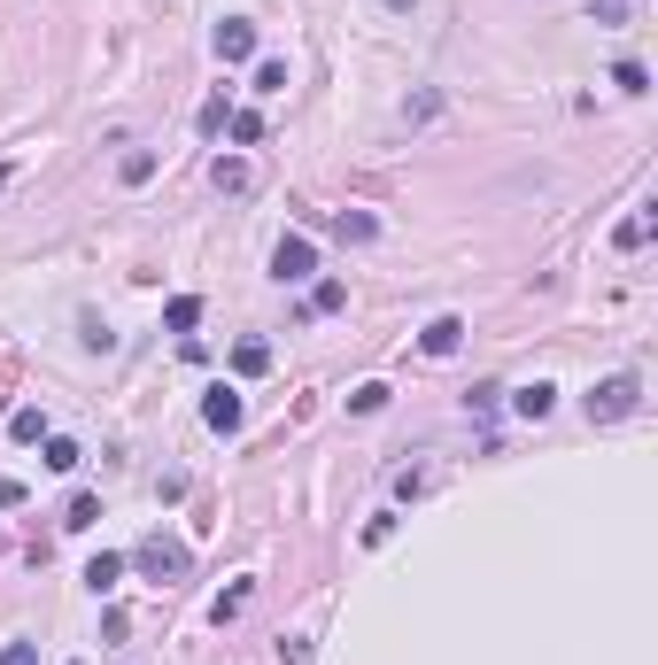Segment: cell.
<instances>
[{
    "label": "cell",
    "instance_id": "6da1fadb",
    "mask_svg": "<svg viewBox=\"0 0 658 665\" xmlns=\"http://www.w3.org/2000/svg\"><path fill=\"white\" fill-rule=\"evenodd\" d=\"M132 565H140L148 580H186V565H194V557H186V542H171V534H148V542L132 550Z\"/></svg>",
    "mask_w": 658,
    "mask_h": 665
},
{
    "label": "cell",
    "instance_id": "7a4b0ae2",
    "mask_svg": "<svg viewBox=\"0 0 658 665\" xmlns=\"http://www.w3.org/2000/svg\"><path fill=\"white\" fill-rule=\"evenodd\" d=\"M635 403H643V387H635L628 372H612L604 387H589V418H597V426H612V418H628Z\"/></svg>",
    "mask_w": 658,
    "mask_h": 665
},
{
    "label": "cell",
    "instance_id": "3957f363",
    "mask_svg": "<svg viewBox=\"0 0 658 665\" xmlns=\"http://www.w3.org/2000/svg\"><path fill=\"white\" fill-rule=\"evenodd\" d=\"M310 271H318V248H310L302 232H287V240L271 248V279H279V287H302Z\"/></svg>",
    "mask_w": 658,
    "mask_h": 665
},
{
    "label": "cell",
    "instance_id": "277c9868",
    "mask_svg": "<svg viewBox=\"0 0 658 665\" xmlns=\"http://www.w3.org/2000/svg\"><path fill=\"white\" fill-rule=\"evenodd\" d=\"M202 418H210V434H240V418H248V403H240L233 387H210V395H202Z\"/></svg>",
    "mask_w": 658,
    "mask_h": 665
},
{
    "label": "cell",
    "instance_id": "5b68a950",
    "mask_svg": "<svg viewBox=\"0 0 658 665\" xmlns=\"http://www.w3.org/2000/svg\"><path fill=\"white\" fill-rule=\"evenodd\" d=\"M256 55V24H248V16H225V24H217V62H248Z\"/></svg>",
    "mask_w": 658,
    "mask_h": 665
},
{
    "label": "cell",
    "instance_id": "8992f818",
    "mask_svg": "<svg viewBox=\"0 0 658 665\" xmlns=\"http://www.w3.org/2000/svg\"><path fill=\"white\" fill-rule=\"evenodd\" d=\"M326 232H333V240H349V248H364V240L380 232V217H372V209H333Z\"/></svg>",
    "mask_w": 658,
    "mask_h": 665
},
{
    "label": "cell",
    "instance_id": "52a82bcc",
    "mask_svg": "<svg viewBox=\"0 0 658 665\" xmlns=\"http://www.w3.org/2000/svg\"><path fill=\"white\" fill-rule=\"evenodd\" d=\"M457 341H465V318H434V325L419 333L426 356H457Z\"/></svg>",
    "mask_w": 658,
    "mask_h": 665
},
{
    "label": "cell",
    "instance_id": "ba28073f",
    "mask_svg": "<svg viewBox=\"0 0 658 665\" xmlns=\"http://www.w3.org/2000/svg\"><path fill=\"white\" fill-rule=\"evenodd\" d=\"M210 178H217V194H248V186H256V171H248L240 155H217V163H210Z\"/></svg>",
    "mask_w": 658,
    "mask_h": 665
},
{
    "label": "cell",
    "instance_id": "9c48e42d",
    "mask_svg": "<svg viewBox=\"0 0 658 665\" xmlns=\"http://www.w3.org/2000/svg\"><path fill=\"white\" fill-rule=\"evenodd\" d=\"M117 580H124V557H109V550H101V557L86 565V588H93V596H117Z\"/></svg>",
    "mask_w": 658,
    "mask_h": 665
},
{
    "label": "cell",
    "instance_id": "30bf717a",
    "mask_svg": "<svg viewBox=\"0 0 658 665\" xmlns=\"http://www.w3.org/2000/svg\"><path fill=\"white\" fill-rule=\"evenodd\" d=\"M233 372H240V379H264V372H271V348H264V341H233Z\"/></svg>",
    "mask_w": 658,
    "mask_h": 665
},
{
    "label": "cell",
    "instance_id": "8fae6325",
    "mask_svg": "<svg viewBox=\"0 0 658 665\" xmlns=\"http://www.w3.org/2000/svg\"><path fill=\"white\" fill-rule=\"evenodd\" d=\"M643 240H651V209H635V217H620V232H612V248H643Z\"/></svg>",
    "mask_w": 658,
    "mask_h": 665
},
{
    "label": "cell",
    "instance_id": "7c38bea8",
    "mask_svg": "<svg viewBox=\"0 0 658 665\" xmlns=\"http://www.w3.org/2000/svg\"><path fill=\"white\" fill-rule=\"evenodd\" d=\"M511 403H519V418H550V403H558V387H519V395H511Z\"/></svg>",
    "mask_w": 658,
    "mask_h": 665
},
{
    "label": "cell",
    "instance_id": "4fadbf2b",
    "mask_svg": "<svg viewBox=\"0 0 658 665\" xmlns=\"http://www.w3.org/2000/svg\"><path fill=\"white\" fill-rule=\"evenodd\" d=\"M341 302H349V287H341V279H318V287H310V318H333Z\"/></svg>",
    "mask_w": 658,
    "mask_h": 665
},
{
    "label": "cell",
    "instance_id": "5bb4252c",
    "mask_svg": "<svg viewBox=\"0 0 658 665\" xmlns=\"http://www.w3.org/2000/svg\"><path fill=\"white\" fill-rule=\"evenodd\" d=\"M117 178H124V186H148V178H155V147H132V155L117 163Z\"/></svg>",
    "mask_w": 658,
    "mask_h": 665
},
{
    "label": "cell",
    "instance_id": "9a60e30c",
    "mask_svg": "<svg viewBox=\"0 0 658 665\" xmlns=\"http://www.w3.org/2000/svg\"><path fill=\"white\" fill-rule=\"evenodd\" d=\"M93 519H101V495H70V511H62V526H70V534H86Z\"/></svg>",
    "mask_w": 658,
    "mask_h": 665
},
{
    "label": "cell",
    "instance_id": "2e32d148",
    "mask_svg": "<svg viewBox=\"0 0 658 665\" xmlns=\"http://www.w3.org/2000/svg\"><path fill=\"white\" fill-rule=\"evenodd\" d=\"M163 325H171V333H194V325H202V302H194V294H179V302L163 310Z\"/></svg>",
    "mask_w": 658,
    "mask_h": 665
},
{
    "label": "cell",
    "instance_id": "e0dca14e",
    "mask_svg": "<svg viewBox=\"0 0 658 665\" xmlns=\"http://www.w3.org/2000/svg\"><path fill=\"white\" fill-rule=\"evenodd\" d=\"M225 132H233L240 147H256V140H264V116H256V109H240V116H225Z\"/></svg>",
    "mask_w": 658,
    "mask_h": 665
},
{
    "label": "cell",
    "instance_id": "ac0fdd59",
    "mask_svg": "<svg viewBox=\"0 0 658 665\" xmlns=\"http://www.w3.org/2000/svg\"><path fill=\"white\" fill-rule=\"evenodd\" d=\"M349 410H357V418H372V410H388V387H380V379H364L357 395H349Z\"/></svg>",
    "mask_w": 658,
    "mask_h": 665
},
{
    "label": "cell",
    "instance_id": "d6986e66",
    "mask_svg": "<svg viewBox=\"0 0 658 665\" xmlns=\"http://www.w3.org/2000/svg\"><path fill=\"white\" fill-rule=\"evenodd\" d=\"M47 464H55V472H78V441H62V434H47Z\"/></svg>",
    "mask_w": 658,
    "mask_h": 665
},
{
    "label": "cell",
    "instance_id": "ffe728a7",
    "mask_svg": "<svg viewBox=\"0 0 658 665\" xmlns=\"http://www.w3.org/2000/svg\"><path fill=\"white\" fill-rule=\"evenodd\" d=\"M256 93H287V62H256Z\"/></svg>",
    "mask_w": 658,
    "mask_h": 665
},
{
    "label": "cell",
    "instance_id": "44dd1931",
    "mask_svg": "<svg viewBox=\"0 0 658 665\" xmlns=\"http://www.w3.org/2000/svg\"><path fill=\"white\" fill-rule=\"evenodd\" d=\"M612 86H620V93H651V78H643V62H620V70H612Z\"/></svg>",
    "mask_w": 658,
    "mask_h": 665
},
{
    "label": "cell",
    "instance_id": "7402d4cb",
    "mask_svg": "<svg viewBox=\"0 0 658 665\" xmlns=\"http://www.w3.org/2000/svg\"><path fill=\"white\" fill-rule=\"evenodd\" d=\"M194 124H202V140H217V132H225V93H217V101H202V116H194Z\"/></svg>",
    "mask_w": 658,
    "mask_h": 665
},
{
    "label": "cell",
    "instance_id": "603a6c76",
    "mask_svg": "<svg viewBox=\"0 0 658 665\" xmlns=\"http://www.w3.org/2000/svg\"><path fill=\"white\" fill-rule=\"evenodd\" d=\"M240 611H248V580H240V588H225V596H217V627H225V619H240Z\"/></svg>",
    "mask_w": 658,
    "mask_h": 665
},
{
    "label": "cell",
    "instance_id": "cb8c5ba5",
    "mask_svg": "<svg viewBox=\"0 0 658 665\" xmlns=\"http://www.w3.org/2000/svg\"><path fill=\"white\" fill-rule=\"evenodd\" d=\"M47 434V410H16V441H39Z\"/></svg>",
    "mask_w": 658,
    "mask_h": 665
},
{
    "label": "cell",
    "instance_id": "d4e9b609",
    "mask_svg": "<svg viewBox=\"0 0 658 665\" xmlns=\"http://www.w3.org/2000/svg\"><path fill=\"white\" fill-rule=\"evenodd\" d=\"M589 16L597 24H628V0H589Z\"/></svg>",
    "mask_w": 658,
    "mask_h": 665
},
{
    "label": "cell",
    "instance_id": "484cf974",
    "mask_svg": "<svg viewBox=\"0 0 658 665\" xmlns=\"http://www.w3.org/2000/svg\"><path fill=\"white\" fill-rule=\"evenodd\" d=\"M0 665H39V650H31V642H8V650H0Z\"/></svg>",
    "mask_w": 658,
    "mask_h": 665
},
{
    "label": "cell",
    "instance_id": "4316f807",
    "mask_svg": "<svg viewBox=\"0 0 658 665\" xmlns=\"http://www.w3.org/2000/svg\"><path fill=\"white\" fill-rule=\"evenodd\" d=\"M380 8H395V16H403V8H411V0H380Z\"/></svg>",
    "mask_w": 658,
    "mask_h": 665
}]
</instances>
